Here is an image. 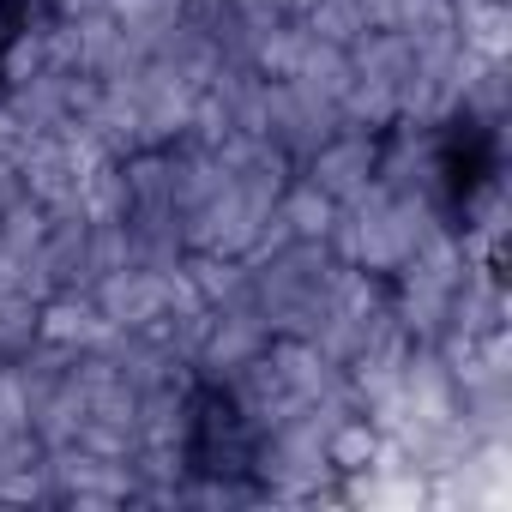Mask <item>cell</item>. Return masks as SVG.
Here are the masks:
<instances>
[{
    "label": "cell",
    "instance_id": "cell-2",
    "mask_svg": "<svg viewBox=\"0 0 512 512\" xmlns=\"http://www.w3.org/2000/svg\"><path fill=\"white\" fill-rule=\"evenodd\" d=\"M13 13H19V0H0V31L13 25Z\"/></svg>",
    "mask_w": 512,
    "mask_h": 512
},
{
    "label": "cell",
    "instance_id": "cell-1",
    "mask_svg": "<svg viewBox=\"0 0 512 512\" xmlns=\"http://www.w3.org/2000/svg\"><path fill=\"white\" fill-rule=\"evenodd\" d=\"M320 458L338 482H362L374 464H380V428L368 416H338L320 440Z\"/></svg>",
    "mask_w": 512,
    "mask_h": 512
}]
</instances>
